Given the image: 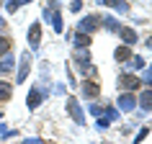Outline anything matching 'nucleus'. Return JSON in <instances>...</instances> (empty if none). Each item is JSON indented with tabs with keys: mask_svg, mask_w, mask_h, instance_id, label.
Segmentation results:
<instances>
[{
	"mask_svg": "<svg viewBox=\"0 0 152 144\" xmlns=\"http://www.w3.org/2000/svg\"><path fill=\"white\" fill-rule=\"evenodd\" d=\"M119 88L126 90V93H132V90L139 88V75H132V72H124V75H119Z\"/></svg>",
	"mask_w": 152,
	"mask_h": 144,
	"instance_id": "f257e3e1",
	"label": "nucleus"
},
{
	"mask_svg": "<svg viewBox=\"0 0 152 144\" xmlns=\"http://www.w3.org/2000/svg\"><path fill=\"white\" fill-rule=\"evenodd\" d=\"M98 26H101V18H98V16H85L80 23H77V31H83V33H93Z\"/></svg>",
	"mask_w": 152,
	"mask_h": 144,
	"instance_id": "f03ea898",
	"label": "nucleus"
},
{
	"mask_svg": "<svg viewBox=\"0 0 152 144\" xmlns=\"http://www.w3.org/2000/svg\"><path fill=\"white\" fill-rule=\"evenodd\" d=\"M67 111H70V116H72V121L80 126V124H85V116H83V108L77 105V98H70L67 100Z\"/></svg>",
	"mask_w": 152,
	"mask_h": 144,
	"instance_id": "7ed1b4c3",
	"label": "nucleus"
},
{
	"mask_svg": "<svg viewBox=\"0 0 152 144\" xmlns=\"http://www.w3.org/2000/svg\"><path fill=\"white\" fill-rule=\"evenodd\" d=\"M98 95H101V82L98 80H85L83 82V98H90L93 100Z\"/></svg>",
	"mask_w": 152,
	"mask_h": 144,
	"instance_id": "20e7f679",
	"label": "nucleus"
},
{
	"mask_svg": "<svg viewBox=\"0 0 152 144\" xmlns=\"http://www.w3.org/2000/svg\"><path fill=\"white\" fill-rule=\"evenodd\" d=\"M119 36L124 39V44H126V47H132V44H137V41H139L137 31H134V28H129V26H121V28H119Z\"/></svg>",
	"mask_w": 152,
	"mask_h": 144,
	"instance_id": "39448f33",
	"label": "nucleus"
},
{
	"mask_svg": "<svg viewBox=\"0 0 152 144\" xmlns=\"http://www.w3.org/2000/svg\"><path fill=\"white\" fill-rule=\"evenodd\" d=\"M134 105H137V98L134 95H132V93H121V95H119V108H121V111H134Z\"/></svg>",
	"mask_w": 152,
	"mask_h": 144,
	"instance_id": "423d86ee",
	"label": "nucleus"
},
{
	"mask_svg": "<svg viewBox=\"0 0 152 144\" xmlns=\"http://www.w3.org/2000/svg\"><path fill=\"white\" fill-rule=\"evenodd\" d=\"M39 41H41V26L31 23V28H28V44H31V49H39Z\"/></svg>",
	"mask_w": 152,
	"mask_h": 144,
	"instance_id": "0eeeda50",
	"label": "nucleus"
},
{
	"mask_svg": "<svg viewBox=\"0 0 152 144\" xmlns=\"http://www.w3.org/2000/svg\"><path fill=\"white\" fill-rule=\"evenodd\" d=\"M41 98H44V95H41V93H39L36 88H31V90H28V100H26L28 111H36V108H39V105H41Z\"/></svg>",
	"mask_w": 152,
	"mask_h": 144,
	"instance_id": "6e6552de",
	"label": "nucleus"
},
{
	"mask_svg": "<svg viewBox=\"0 0 152 144\" xmlns=\"http://www.w3.org/2000/svg\"><path fill=\"white\" fill-rule=\"evenodd\" d=\"M28 70H31V64H28V54H23V57H21V70H18V75H16V85H18V82H23L26 77H28Z\"/></svg>",
	"mask_w": 152,
	"mask_h": 144,
	"instance_id": "1a4fd4ad",
	"label": "nucleus"
},
{
	"mask_svg": "<svg viewBox=\"0 0 152 144\" xmlns=\"http://www.w3.org/2000/svg\"><path fill=\"white\" fill-rule=\"evenodd\" d=\"M137 103L142 105V111H152V90H142Z\"/></svg>",
	"mask_w": 152,
	"mask_h": 144,
	"instance_id": "9d476101",
	"label": "nucleus"
},
{
	"mask_svg": "<svg viewBox=\"0 0 152 144\" xmlns=\"http://www.w3.org/2000/svg\"><path fill=\"white\" fill-rule=\"evenodd\" d=\"M75 47H77V49H88L90 47V33L75 31Z\"/></svg>",
	"mask_w": 152,
	"mask_h": 144,
	"instance_id": "9b49d317",
	"label": "nucleus"
},
{
	"mask_svg": "<svg viewBox=\"0 0 152 144\" xmlns=\"http://www.w3.org/2000/svg\"><path fill=\"white\" fill-rule=\"evenodd\" d=\"M101 5H111V8H116L119 13H126L129 10V3H124V0H98Z\"/></svg>",
	"mask_w": 152,
	"mask_h": 144,
	"instance_id": "f8f14e48",
	"label": "nucleus"
},
{
	"mask_svg": "<svg viewBox=\"0 0 152 144\" xmlns=\"http://www.w3.org/2000/svg\"><path fill=\"white\" fill-rule=\"evenodd\" d=\"M129 57H132V52H129L126 44H124V47H119L116 52H113V59H116V62H124V64H126V62H129Z\"/></svg>",
	"mask_w": 152,
	"mask_h": 144,
	"instance_id": "ddd939ff",
	"label": "nucleus"
},
{
	"mask_svg": "<svg viewBox=\"0 0 152 144\" xmlns=\"http://www.w3.org/2000/svg\"><path fill=\"white\" fill-rule=\"evenodd\" d=\"M10 95H13V85L5 80H0V100L5 103V100H10Z\"/></svg>",
	"mask_w": 152,
	"mask_h": 144,
	"instance_id": "4468645a",
	"label": "nucleus"
},
{
	"mask_svg": "<svg viewBox=\"0 0 152 144\" xmlns=\"http://www.w3.org/2000/svg\"><path fill=\"white\" fill-rule=\"evenodd\" d=\"M75 59H77V64L85 70V67L90 64V54H88V49H77V52H75Z\"/></svg>",
	"mask_w": 152,
	"mask_h": 144,
	"instance_id": "2eb2a0df",
	"label": "nucleus"
},
{
	"mask_svg": "<svg viewBox=\"0 0 152 144\" xmlns=\"http://www.w3.org/2000/svg\"><path fill=\"white\" fill-rule=\"evenodd\" d=\"M10 70H13V57H10V52H8V54L0 57V72H10Z\"/></svg>",
	"mask_w": 152,
	"mask_h": 144,
	"instance_id": "dca6fc26",
	"label": "nucleus"
},
{
	"mask_svg": "<svg viewBox=\"0 0 152 144\" xmlns=\"http://www.w3.org/2000/svg\"><path fill=\"white\" fill-rule=\"evenodd\" d=\"M8 52H10V39L8 36H0V57L8 54Z\"/></svg>",
	"mask_w": 152,
	"mask_h": 144,
	"instance_id": "f3484780",
	"label": "nucleus"
},
{
	"mask_svg": "<svg viewBox=\"0 0 152 144\" xmlns=\"http://www.w3.org/2000/svg\"><path fill=\"white\" fill-rule=\"evenodd\" d=\"M129 67H134V70H137V67H139V70H142V67H144V59H142V57H134V54H132V57H129Z\"/></svg>",
	"mask_w": 152,
	"mask_h": 144,
	"instance_id": "a211bd4d",
	"label": "nucleus"
},
{
	"mask_svg": "<svg viewBox=\"0 0 152 144\" xmlns=\"http://www.w3.org/2000/svg\"><path fill=\"white\" fill-rule=\"evenodd\" d=\"M108 124H111V121L106 119V116H103V119H98V121H96V126L101 129V131H103V129H108Z\"/></svg>",
	"mask_w": 152,
	"mask_h": 144,
	"instance_id": "6ab92c4d",
	"label": "nucleus"
},
{
	"mask_svg": "<svg viewBox=\"0 0 152 144\" xmlns=\"http://www.w3.org/2000/svg\"><path fill=\"white\" fill-rule=\"evenodd\" d=\"M80 8H83V0H72V3H70V10H72V13H77Z\"/></svg>",
	"mask_w": 152,
	"mask_h": 144,
	"instance_id": "aec40b11",
	"label": "nucleus"
},
{
	"mask_svg": "<svg viewBox=\"0 0 152 144\" xmlns=\"http://www.w3.org/2000/svg\"><path fill=\"white\" fill-rule=\"evenodd\" d=\"M139 82H147V85H152V70H147V72H144V77H142Z\"/></svg>",
	"mask_w": 152,
	"mask_h": 144,
	"instance_id": "412c9836",
	"label": "nucleus"
},
{
	"mask_svg": "<svg viewBox=\"0 0 152 144\" xmlns=\"http://www.w3.org/2000/svg\"><path fill=\"white\" fill-rule=\"evenodd\" d=\"M18 5H21V0H8V10H10V13H13Z\"/></svg>",
	"mask_w": 152,
	"mask_h": 144,
	"instance_id": "4be33fe9",
	"label": "nucleus"
},
{
	"mask_svg": "<svg viewBox=\"0 0 152 144\" xmlns=\"http://www.w3.org/2000/svg\"><path fill=\"white\" fill-rule=\"evenodd\" d=\"M144 136H147V129H139V134H137V136H134V142H137V144H139V142H142V139H144Z\"/></svg>",
	"mask_w": 152,
	"mask_h": 144,
	"instance_id": "5701e85b",
	"label": "nucleus"
},
{
	"mask_svg": "<svg viewBox=\"0 0 152 144\" xmlns=\"http://www.w3.org/2000/svg\"><path fill=\"white\" fill-rule=\"evenodd\" d=\"M90 111H93V113H96V116H98V113H103V108H101V105H98V103H93V105H90Z\"/></svg>",
	"mask_w": 152,
	"mask_h": 144,
	"instance_id": "b1692460",
	"label": "nucleus"
},
{
	"mask_svg": "<svg viewBox=\"0 0 152 144\" xmlns=\"http://www.w3.org/2000/svg\"><path fill=\"white\" fill-rule=\"evenodd\" d=\"M23 144H44V142H41V139H34V136H31V139H23Z\"/></svg>",
	"mask_w": 152,
	"mask_h": 144,
	"instance_id": "393cba45",
	"label": "nucleus"
},
{
	"mask_svg": "<svg viewBox=\"0 0 152 144\" xmlns=\"http://www.w3.org/2000/svg\"><path fill=\"white\" fill-rule=\"evenodd\" d=\"M3 28H5V18L0 16V31H3Z\"/></svg>",
	"mask_w": 152,
	"mask_h": 144,
	"instance_id": "a878e982",
	"label": "nucleus"
},
{
	"mask_svg": "<svg viewBox=\"0 0 152 144\" xmlns=\"http://www.w3.org/2000/svg\"><path fill=\"white\" fill-rule=\"evenodd\" d=\"M21 3H28V0H21Z\"/></svg>",
	"mask_w": 152,
	"mask_h": 144,
	"instance_id": "bb28decb",
	"label": "nucleus"
}]
</instances>
